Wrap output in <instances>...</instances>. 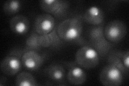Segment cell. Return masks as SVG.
Masks as SVG:
<instances>
[{"mask_svg": "<svg viewBox=\"0 0 129 86\" xmlns=\"http://www.w3.org/2000/svg\"><path fill=\"white\" fill-rule=\"evenodd\" d=\"M17 86H36L38 84L35 77L30 72L23 71L18 73L15 79Z\"/></svg>", "mask_w": 129, "mask_h": 86, "instance_id": "obj_15", "label": "cell"}, {"mask_svg": "<svg viewBox=\"0 0 129 86\" xmlns=\"http://www.w3.org/2000/svg\"><path fill=\"white\" fill-rule=\"evenodd\" d=\"M39 35L36 33L35 31L28 37L26 40V48L25 50H35L39 51L42 47L39 44Z\"/></svg>", "mask_w": 129, "mask_h": 86, "instance_id": "obj_18", "label": "cell"}, {"mask_svg": "<svg viewBox=\"0 0 129 86\" xmlns=\"http://www.w3.org/2000/svg\"><path fill=\"white\" fill-rule=\"evenodd\" d=\"M21 2L18 0H8L4 3L3 10L5 14L12 16L16 15L21 9Z\"/></svg>", "mask_w": 129, "mask_h": 86, "instance_id": "obj_17", "label": "cell"}, {"mask_svg": "<svg viewBox=\"0 0 129 86\" xmlns=\"http://www.w3.org/2000/svg\"><path fill=\"white\" fill-rule=\"evenodd\" d=\"M83 21L92 26L100 25L104 24V13L98 6H92L84 12L82 16Z\"/></svg>", "mask_w": 129, "mask_h": 86, "instance_id": "obj_12", "label": "cell"}, {"mask_svg": "<svg viewBox=\"0 0 129 86\" xmlns=\"http://www.w3.org/2000/svg\"><path fill=\"white\" fill-rule=\"evenodd\" d=\"M107 56V62L109 65H112L118 68L123 73L124 75L128 74V69L125 67L122 59L117 52V50H111Z\"/></svg>", "mask_w": 129, "mask_h": 86, "instance_id": "obj_16", "label": "cell"}, {"mask_svg": "<svg viewBox=\"0 0 129 86\" xmlns=\"http://www.w3.org/2000/svg\"><path fill=\"white\" fill-rule=\"evenodd\" d=\"M118 54L120 57L122 62L127 69H128L129 68V51L127 50L126 51H118L117 50Z\"/></svg>", "mask_w": 129, "mask_h": 86, "instance_id": "obj_19", "label": "cell"}, {"mask_svg": "<svg viewBox=\"0 0 129 86\" xmlns=\"http://www.w3.org/2000/svg\"><path fill=\"white\" fill-rule=\"evenodd\" d=\"M100 57L95 49L89 45L81 47L76 52L75 62L82 68H95L100 63Z\"/></svg>", "mask_w": 129, "mask_h": 86, "instance_id": "obj_3", "label": "cell"}, {"mask_svg": "<svg viewBox=\"0 0 129 86\" xmlns=\"http://www.w3.org/2000/svg\"><path fill=\"white\" fill-rule=\"evenodd\" d=\"M24 50L14 49L1 62V72L6 75L14 76L21 71L23 66L22 56Z\"/></svg>", "mask_w": 129, "mask_h": 86, "instance_id": "obj_4", "label": "cell"}, {"mask_svg": "<svg viewBox=\"0 0 129 86\" xmlns=\"http://www.w3.org/2000/svg\"><path fill=\"white\" fill-rule=\"evenodd\" d=\"M67 69L66 79L68 83L74 85L84 84L87 80L86 72L75 62H65L63 63Z\"/></svg>", "mask_w": 129, "mask_h": 86, "instance_id": "obj_9", "label": "cell"}, {"mask_svg": "<svg viewBox=\"0 0 129 86\" xmlns=\"http://www.w3.org/2000/svg\"><path fill=\"white\" fill-rule=\"evenodd\" d=\"M41 9L54 17L62 19L65 17L70 7V3L63 0H42L39 1Z\"/></svg>", "mask_w": 129, "mask_h": 86, "instance_id": "obj_5", "label": "cell"}, {"mask_svg": "<svg viewBox=\"0 0 129 86\" xmlns=\"http://www.w3.org/2000/svg\"><path fill=\"white\" fill-rule=\"evenodd\" d=\"M9 26L11 31L18 36H24L29 31L30 22L25 16L16 15L9 21Z\"/></svg>", "mask_w": 129, "mask_h": 86, "instance_id": "obj_13", "label": "cell"}, {"mask_svg": "<svg viewBox=\"0 0 129 86\" xmlns=\"http://www.w3.org/2000/svg\"><path fill=\"white\" fill-rule=\"evenodd\" d=\"M124 74L118 68L111 65L104 66L100 73V81L104 86H119L124 81Z\"/></svg>", "mask_w": 129, "mask_h": 86, "instance_id": "obj_7", "label": "cell"}, {"mask_svg": "<svg viewBox=\"0 0 129 86\" xmlns=\"http://www.w3.org/2000/svg\"><path fill=\"white\" fill-rule=\"evenodd\" d=\"M55 19L53 16L47 13L42 14L36 17L34 23V30L39 35L50 33L55 27Z\"/></svg>", "mask_w": 129, "mask_h": 86, "instance_id": "obj_10", "label": "cell"}, {"mask_svg": "<svg viewBox=\"0 0 129 86\" xmlns=\"http://www.w3.org/2000/svg\"><path fill=\"white\" fill-rule=\"evenodd\" d=\"M127 34L126 24L119 19L112 20L104 27V36L111 43H117L122 40Z\"/></svg>", "mask_w": 129, "mask_h": 86, "instance_id": "obj_6", "label": "cell"}, {"mask_svg": "<svg viewBox=\"0 0 129 86\" xmlns=\"http://www.w3.org/2000/svg\"><path fill=\"white\" fill-rule=\"evenodd\" d=\"M57 34L64 42L74 43L79 45L88 44L82 37L83 20L81 16L64 19L56 26Z\"/></svg>", "mask_w": 129, "mask_h": 86, "instance_id": "obj_1", "label": "cell"}, {"mask_svg": "<svg viewBox=\"0 0 129 86\" xmlns=\"http://www.w3.org/2000/svg\"><path fill=\"white\" fill-rule=\"evenodd\" d=\"M64 42L59 37L56 26L50 33L45 35L39 36V44L42 48L56 49L61 47Z\"/></svg>", "mask_w": 129, "mask_h": 86, "instance_id": "obj_14", "label": "cell"}, {"mask_svg": "<svg viewBox=\"0 0 129 86\" xmlns=\"http://www.w3.org/2000/svg\"><path fill=\"white\" fill-rule=\"evenodd\" d=\"M7 81V79L6 77H4V76H1V80H0V85L2 86L3 84V82L4 83H6Z\"/></svg>", "mask_w": 129, "mask_h": 86, "instance_id": "obj_20", "label": "cell"}, {"mask_svg": "<svg viewBox=\"0 0 129 86\" xmlns=\"http://www.w3.org/2000/svg\"><path fill=\"white\" fill-rule=\"evenodd\" d=\"M46 55L35 50H25L22 56L23 66L29 71H36L42 67Z\"/></svg>", "mask_w": 129, "mask_h": 86, "instance_id": "obj_8", "label": "cell"}, {"mask_svg": "<svg viewBox=\"0 0 129 86\" xmlns=\"http://www.w3.org/2000/svg\"><path fill=\"white\" fill-rule=\"evenodd\" d=\"M44 73L47 79L52 82L62 84L66 82L65 67L61 64L58 63L51 64L45 68Z\"/></svg>", "mask_w": 129, "mask_h": 86, "instance_id": "obj_11", "label": "cell"}, {"mask_svg": "<svg viewBox=\"0 0 129 86\" xmlns=\"http://www.w3.org/2000/svg\"><path fill=\"white\" fill-rule=\"evenodd\" d=\"M104 24L92 26L88 31V44L98 53L100 57H105L111 51L112 43L107 40L104 34Z\"/></svg>", "mask_w": 129, "mask_h": 86, "instance_id": "obj_2", "label": "cell"}]
</instances>
